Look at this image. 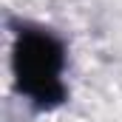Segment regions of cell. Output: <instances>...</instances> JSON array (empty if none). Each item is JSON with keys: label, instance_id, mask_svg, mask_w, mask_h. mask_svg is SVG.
<instances>
[{"label": "cell", "instance_id": "cell-1", "mask_svg": "<svg viewBox=\"0 0 122 122\" xmlns=\"http://www.w3.org/2000/svg\"><path fill=\"white\" fill-rule=\"evenodd\" d=\"M14 71L20 88L40 105L62 99V46L46 31H26L14 48Z\"/></svg>", "mask_w": 122, "mask_h": 122}]
</instances>
